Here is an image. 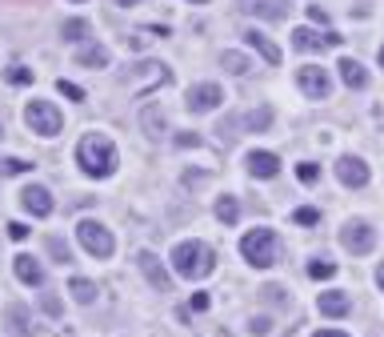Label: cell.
Masks as SVG:
<instances>
[{
	"label": "cell",
	"instance_id": "obj_24",
	"mask_svg": "<svg viewBox=\"0 0 384 337\" xmlns=\"http://www.w3.org/2000/svg\"><path fill=\"white\" fill-rule=\"evenodd\" d=\"M216 221H221V225H236V221H240V201H236L232 193H225V197L216 201Z\"/></svg>",
	"mask_w": 384,
	"mask_h": 337
},
{
	"label": "cell",
	"instance_id": "obj_20",
	"mask_svg": "<svg viewBox=\"0 0 384 337\" xmlns=\"http://www.w3.org/2000/svg\"><path fill=\"white\" fill-rule=\"evenodd\" d=\"M337 69H340V80H344L348 89H364V85H368V72H364V65H361V61H352V56H344Z\"/></svg>",
	"mask_w": 384,
	"mask_h": 337
},
{
	"label": "cell",
	"instance_id": "obj_17",
	"mask_svg": "<svg viewBox=\"0 0 384 337\" xmlns=\"http://www.w3.org/2000/svg\"><path fill=\"white\" fill-rule=\"evenodd\" d=\"M12 269H16V277H21L24 285H45V269H41V261H36L32 253H21V257L12 261Z\"/></svg>",
	"mask_w": 384,
	"mask_h": 337
},
{
	"label": "cell",
	"instance_id": "obj_9",
	"mask_svg": "<svg viewBox=\"0 0 384 337\" xmlns=\"http://www.w3.org/2000/svg\"><path fill=\"white\" fill-rule=\"evenodd\" d=\"M136 269L148 277V285H153V289H160V293H168V289H172V277H168V269H164V261H160L157 253L140 249V253H136Z\"/></svg>",
	"mask_w": 384,
	"mask_h": 337
},
{
	"label": "cell",
	"instance_id": "obj_14",
	"mask_svg": "<svg viewBox=\"0 0 384 337\" xmlns=\"http://www.w3.org/2000/svg\"><path fill=\"white\" fill-rule=\"evenodd\" d=\"M245 165H249L252 177H260V181H272V177L280 173V157H276V153H264V149H252L249 157H245Z\"/></svg>",
	"mask_w": 384,
	"mask_h": 337
},
{
	"label": "cell",
	"instance_id": "obj_31",
	"mask_svg": "<svg viewBox=\"0 0 384 337\" xmlns=\"http://www.w3.org/2000/svg\"><path fill=\"white\" fill-rule=\"evenodd\" d=\"M56 89H60V96H68V100H84V89H80V85H72V80H65V76L56 80Z\"/></svg>",
	"mask_w": 384,
	"mask_h": 337
},
{
	"label": "cell",
	"instance_id": "obj_21",
	"mask_svg": "<svg viewBox=\"0 0 384 337\" xmlns=\"http://www.w3.org/2000/svg\"><path fill=\"white\" fill-rule=\"evenodd\" d=\"M76 65H80V69H109V48L104 45H84L76 52Z\"/></svg>",
	"mask_w": 384,
	"mask_h": 337
},
{
	"label": "cell",
	"instance_id": "obj_13",
	"mask_svg": "<svg viewBox=\"0 0 384 337\" xmlns=\"http://www.w3.org/2000/svg\"><path fill=\"white\" fill-rule=\"evenodd\" d=\"M337 181L348 185V189H364V185H368V165H364L361 157H340L337 161Z\"/></svg>",
	"mask_w": 384,
	"mask_h": 337
},
{
	"label": "cell",
	"instance_id": "obj_15",
	"mask_svg": "<svg viewBox=\"0 0 384 337\" xmlns=\"http://www.w3.org/2000/svg\"><path fill=\"white\" fill-rule=\"evenodd\" d=\"M21 205H24V213L48 217V213H52V193H48L45 185H28V189L21 193Z\"/></svg>",
	"mask_w": 384,
	"mask_h": 337
},
{
	"label": "cell",
	"instance_id": "obj_18",
	"mask_svg": "<svg viewBox=\"0 0 384 337\" xmlns=\"http://www.w3.org/2000/svg\"><path fill=\"white\" fill-rule=\"evenodd\" d=\"M140 124H144V133H148L153 141H160V137L168 133V117H164V109H160V105H144Z\"/></svg>",
	"mask_w": 384,
	"mask_h": 337
},
{
	"label": "cell",
	"instance_id": "obj_12",
	"mask_svg": "<svg viewBox=\"0 0 384 337\" xmlns=\"http://www.w3.org/2000/svg\"><path fill=\"white\" fill-rule=\"evenodd\" d=\"M221 100H225L221 85H192V89H188V96H184V105H188L192 113H212Z\"/></svg>",
	"mask_w": 384,
	"mask_h": 337
},
{
	"label": "cell",
	"instance_id": "obj_30",
	"mask_svg": "<svg viewBox=\"0 0 384 337\" xmlns=\"http://www.w3.org/2000/svg\"><path fill=\"white\" fill-rule=\"evenodd\" d=\"M308 273H313L317 281H328V277H337V265L332 261H313L308 265Z\"/></svg>",
	"mask_w": 384,
	"mask_h": 337
},
{
	"label": "cell",
	"instance_id": "obj_28",
	"mask_svg": "<svg viewBox=\"0 0 384 337\" xmlns=\"http://www.w3.org/2000/svg\"><path fill=\"white\" fill-rule=\"evenodd\" d=\"M28 161H21V157H0V177H21V173H28Z\"/></svg>",
	"mask_w": 384,
	"mask_h": 337
},
{
	"label": "cell",
	"instance_id": "obj_43",
	"mask_svg": "<svg viewBox=\"0 0 384 337\" xmlns=\"http://www.w3.org/2000/svg\"><path fill=\"white\" fill-rule=\"evenodd\" d=\"M376 285L384 289V261H381V269H376Z\"/></svg>",
	"mask_w": 384,
	"mask_h": 337
},
{
	"label": "cell",
	"instance_id": "obj_44",
	"mask_svg": "<svg viewBox=\"0 0 384 337\" xmlns=\"http://www.w3.org/2000/svg\"><path fill=\"white\" fill-rule=\"evenodd\" d=\"M116 4H140V0H116Z\"/></svg>",
	"mask_w": 384,
	"mask_h": 337
},
{
	"label": "cell",
	"instance_id": "obj_23",
	"mask_svg": "<svg viewBox=\"0 0 384 337\" xmlns=\"http://www.w3.org/2000/svg\"><path fill=\"white\" fill-rule=\"evenodd\" d=\"M68 293H72L76 305H92V301H96V285H92L89 277H72V281H68Z\"/></svg>",
	"mask_w": 384,
	"mask_h": 337
},
{
	"label": "cell",
	"instance_id": "obj_22",
	"mask_svg": "<svg viewBox=\"0 0 384 337\" xmlns=\"http://www.w3.org/2000/svg\"><path fill=\"white\" fill-rule=\"evenodd\" d=\"M236 124L249 129V133H264V129L272 124V109L269 105H260V109H252V113H245V117H236Z\"/></svg>",
	"mask_w": 384,
	"mask_h": 337
},
{
	"label": "cell",
	"instance_id": "obj_38",
	"mask_svg": "<svg viewBox=\"0 0 384 337\" xmlns=\"http://www.w3.org/2000/svg\"><path fill=\"white\" fill-rule=\"evenodd\" d=\"M308 17H313V24H324V21H328V12H324L320 4H308Z\"/></svg>",
	"mask_w": 384,
	"mask_h": 337
},
{
	"label": "cell",
	"instance_id": "obj_40",
	"mask_svg": "<svg viewBox=\"0 0 384 337\" xmlns=\"http://www.w3.org/2000/svg\"><path fill=\"white\" fill-rule=\"evenodd\" d=\"M177 144H181V149H188V144L196 149V144H201V137H196V133H181V137H177Z\"/></svg>",
	"mask_w": 384,
	"mask_h": 337
},
{
	"label": "cell",
	"instance_id": "obj_5",
	"mask_svg": "<svg viewBox=\"0 0 384 337\" xmlns=\"http://www.w3.org/2000/svg\"><path fill=\"white\" fill-rule=\"evenodd\" d=\"M76 237H80V245H84V253L100 257V261L116 253L113 233H109V225H100V221H80V225H76Z\"/></svg>",
	"mask_w": 384,
	"mask_h": 337
},
{
	"label": "cell",
	"instance_id": "obj_3",
	"mask_svg": "<svg viewBox=\"0 0 384 337\" xmlns=\"http://www.w3.org/2000/svg\"><path fill=\"white\" fill-rule=\"evenodd\" d=\"M240 253H245V261L252 269H272V265L280 261V237L272 233V229H249L245 241H240Z\"/></svg>",
	"mask_w": 384,
	"mask_h": 337
},
{
	"label": "cell",
	"instance_id": "obj_11",
	"mask_svg": "<svg viewBox=\"0 0 384 337\" xmlns=\"http://www.w3.org/2000/svg\"><path fill=\"white\" fill-rule=\"evenodd\" d=\"M168 80H172L168 65H157V61H144V65L133 69V89H160V85H168Z\"/></svg>",
	"mask_w": 384,
	"mask_h": 337
},
{
	"label": "cell",
	"instance_id": "obj_33",
	"mask_svg": "<svg viewBox=\"0 0 384 337\" xmlns=\"http://www.w3.org/2000/svg\"><path fill=\"white\" fill-rule=\"evenodd\" d=\"M293 221H296V225H317L320 213L313 209V205H304V209H296V213H293Z\"/></svg>",
	"mask_w": 384,
	"mask_h": 337
},
{
	"label": "cell",
	"instance_id": "obj_10",
	"mask_svg": "<svg viewBox=\"0 0 384 337\" xmlns=\"http://www.w3.org/2000/svg\"><path fill=\"white\" fill-rule=\"evenodd\" d=\"M245 17H260V21H289V0H240L236 4Z\"/></svg>",
	"mask_w": 384,
	"mask_h": 337
},
{
	"label": "cell",
	"instance_id": "obj_4",
	"mask_svg": "<svg viewBox=\"0 0 384 337\" xmlns=\"http://www.w3.org/2000/svg\"><path fill=\"white\" fill-rule=\"evenodd\" d=\"M24 124L32 133H41V137H56L65 129V117H60V109L52 100H28L24 105Z\"/></svg>",
	"mask_w": 384,
	"mask_h": 337
},
{
	"label": "cell",
	"instance_id": "obj_1",
	"mask_svg": "<svg viewBox=\"0 0 384 337\" xmlns=\"http://www.w3.org/2000/svg\"><path fill=\"white\" fill-rule=\"evenodd\" d=\"M76 161L80 168L96 177V181H104V177H113L116 165H120V157H116V144L104 137V133H84L80 144H76Z\"/></svg>",
	"mask_w": 384,
	"mask_h": 337
},
{
	"label": "cell",
	"instance_id": "obj_47",
	"mask_svg": "<svg viewBox=\"0 0 384 337\" xmlns=\"http://www.w3.org/2000/svg\"><path fill=\"white\" fill-rule=\"evenodd\" d=\"M72 4H84V0H72Z\"/></svg>",
	"mask_w": 384,
	"mask_h": 337
},
{
	"label": "cell",
	"instance_id": "obj_36",
	"mask_svg": "<svg viewBox=\"0 0 384 337\" xmlns=\"http://www.w3.org/2000/svg\"><path fill=\"white\" fill-rule=\"evenodd\" d=\"M269 329H272V321H269V317H252V321H249V334H260V337H264Z\"/></svg>",
	"mask_w": 384,
	"mask_h": 337
},
{
	"label": "cell",
	"instance_id": "obj_45",
	"mask_svg": "<svg viewBox=\"0 0 384 337\" xmlns=\"http://www.w3.org/2000/svg\"><path fill=\"white\" fill-rule=\"evenodd\" d=\"M188 4H208V0H188Z\"/></svg>",
	"mask_w": 384,
	"mask_h": 337
},
{
	"label": "cell",
	"instance_id": "obj_29",
	"mask_svg": "<svg viewBox=\"0 0 384 337\" xmlns=\"http://www.w3.org/2000/svg\"><path fill=\"white\" fill-rule=\"evenodd\" d=\"M48 253H52V257H56L60 265H68V261H72V253H68V245H65L60 237H48Z\"/></svg>",
	"mask_w": 384,
	"mask_h": 337
},
{
	"label": "cell",
	"instance_id": "obj_6",
	"mask_svg": "<svg viewBox=\"0 0 384 337\" xmlns=\"http://www.w3.org/2000/svg\"><path fill=\"white\" fill-rule=\"evenodd\" d=\"M340 245H344L352 257H364V253H372V245H376V229H372L368 221H348V225L340 229Z\"/></svg>",
	"mask_w": 384,
	"mask_h": 337
},
{
	"label": "cell",
	"instance_id": "obj_25",
	"mask_svg": "<svg viewBox=\"0 0 384 337\" xmlns=\"http://www.w3.org/2000/svg\"><path fill=\"white\" fill-rule=\"evenodd\" d=\"M60 36H65V41H72V45H80V41H89V36H92V28H89V21L72 17V21L60 24Z\"/></svg>",
	"mask_w": 384,
	"mask_h": 337
},
{
	"label": "cell",
	"instance_id": "obj_26",
	"mask_svg": "<svg viewBox=\"0 0 384 337\" xmlns=\"http://www.w3.org/2000/svg\"><path fill=\"white\" fill-rule=\"evenodd\" d=\"M221 65H225V72H232V76H245V72L252 69L249 56H245V52H232V48H228L225 56H221Z\"/></svg>",
	"mask_w": 384,
	"mask_h": 337
},
{
	"label": "cell",
	"instance_id": "obj_2",
	"mask_svg": "<svg viewBox=\"0 0 384 337\" xmlns=\"http://www.w3.org/2000/svg\"><path fill=\"white\" fill-rule=\"evenodd\" d=\"M172 269L184 281H204L212 269H216V253L204 245V241H181L172 249Z\"/></svg>",
	"mask_w": 384,
	"mask_h": 337
},
{
	"label": "cell",
	"instance_id": "obj_35",
	"mask_svg": "<svg viewBox=\"0 0 384 337\" xmlns=\"http://www.w3.org/2000/svg\"><path fill=\"white\" fill-rule=\"evenodd\" d=\"M204 309H208V293H192L188 305H184V313H204Z\"/></svg>",
	"mask_w": 384,
	"mask_h": 337
},
{
	"label": "cell",
	"instance_id": "obj_41",
	"mask_svg": "<svg viewBox=\"0 0 384 337\" xmlns=\"http://www.w3.org/2000/svg\"><path fill=\"white\" fill-rule=\"evenodd\" d=\"M45 309H48V313H60V301H56L52 293H48V297H45Z\"/></svg>",
	"mask_w": 384,
	"mask_h": 337
},
{
	"label": "cell",
	"instance_id": "obj_27",
	"mask_svg": "<svg viewBox=\"0 0 384 337\" xmlns=\"http://www.w3.org/2000/svg\"><path fill=\"white\" fill-rule=\"evenodd\" d=\"M8 329L21 334V337H32V325H28V309H24V305H12V309H8Z\"/></svg>",
	"mask_w": 384,
	"mask_h": 337
},
{
	"label": "cell",
	"instance_id": "obj_39",
	"mask_svg": "<svg viewBox=\"0 0 384 337\" xmlns=\"http://www.w3.org/2000/svg\"><path fill=\"white\" fill-rule=\"evenodd\" d=\"M204 181H208L204 173H184V185H188V189H196V185H204Z\"/></svg>",
	"mask_w": 384,
	"mask_h": 337
},
{
	"label": "cell",
	"instance_id": "obj_19",
	"mask_svg": "<svg viewBox=\"0 0 384 337\" xmlns=\"http://www.w3.org/2000/svg\"><path fill=\"white\" fill-rule=\"evenodd\" d=\"M245 45H249L252 52H256V56H264L269 65H280V48L272 45V41L264 36V32H256V28H249V32H245Z\"/></svg>",
	"mask_w": 384,
	"mask_h": 337
},
{
	"label": "cell",
	"instance_id": "obj_16",
	"mask_svg": "<svg viewBox=\"0 0 384 337\" xmlns=\"http://www.w3.org/2000/svg\"><path fill=\"white\" fill-rule=\"evenodd\" d=\"M317 305H320L324 317H344V313L352 309V297L340 293V289H328V293H320V297H317Z\"/></svg>",
	"mask_w": 384,
	"mask_h": 337
},
{
	"label": "cell",
	"instance_id": "obj_7",
	"mask_svg": "<svg viewBox=\"0 0 384 337\" xmlns=\"http://www.w3.org/2000/svg\"><path fill=\"white\" fill-rule=\"evenodd\" d=\"M296 85H300V93L313 96V100H324V96L332 93V80H328V72L317 69V65H304V69H296Z\"/></svg>",
	"mask_w": 384,
	"mask_h": 337
},
{
	"label": "cell",
	"instance_id": "obj_42",
	"mask_svg": "<svg viewBox=\"0 0 384 337\" xmlns=\"http://www.w3.org/2000/svg\"><path fill=\"white\" fill-rule=\"evenodd\" d=\"M313 337H348L344 329H320V334H313Z\"/></svg>",
	"mask_w": 384,
	"mask_h": 337
},
{
	"label": "cell",
	"instance_id": "obj_46",
	"mask_svg": "<svg viewBox=\"0 0 384 337\" xmlns=\"http://www.w3.org/2000/svg\"><path fill=\"white\" fill-rule=\"evenodd\" d=\"M381 65H384V45H381Z\"/></svg>",
	"mask_w": 384,
	"mask_h": 337
},
{
	"label": "cell",
	"instance_id": "obj_34",
	"mask_svg": "<svg viewBox=\"0 0 384 337\" xmlns=\"http://www.w3.org/2000/svg\"><path fill=\"white\" fill-rule=\"evenodd\" d=\"M296 177H300V181H304V185H317L320 168H317V165H313V161H304V165L296 168Z\"/></svg>",
	"mask_w": 384,
	"mask_h": 337
},
{
	"label": "cell",
	"instance_id": "obj_8",
	"mask_svg": "<svg viewBox=\"0 0 384 337\" xmlns=\"http://www.w3.org/2000/svg\"><path fill=\"white\" fill-rule=\"evenodd\" d=\"M344 36L337 32H317V28H293V48L300 52H324V48H340Z\"/></svg>",
	"mask_w": 384,
	"mask_h": 337
},
{
	"label": "cell",
	"instance_id": "obj_32",
	"mask_svg": "<svg viewBox=\"0 0 384 337\" xmlns=\"http://www.w3.org/2000/svg\"><path fill=\"white\" fill-rule=\"evenodd\" d=\"M8 76V85H28L32 80V69H24V65H12V69L4 72Z\"/></svg>",
	"mask_w": 384,
	"mask_h": 337
},
{
	"label": "cell",
	"instance_id": "obj_37",
	"mask_svg": "<svg viewBox=\"0 0 384 337\" xmlns=\"http://www.w3.org/2000/svg\"><path fill=\"white\" fill-rule=\"evenodd\" d=\"M28 233H32V229H28L24 221H12V225H8V237H12V241H24Z\"/></svg>",
	"mask_w": 384,
	"mask_h": 337
},
{
	"label": "cell",
	"instance_id": "obj_48",
	"mask_svg": "<svg viewBox=\"0 0 384 337\" xmlns=\"http://www.w3.org/2000/svg\"><path fill=\"white\" fill-rule=\"evenodd\" d=\"M0 137H4V124H0Z\"/></svg>",
	"mask_w": 384,
	"mask_h": 337
}]
</instances>
